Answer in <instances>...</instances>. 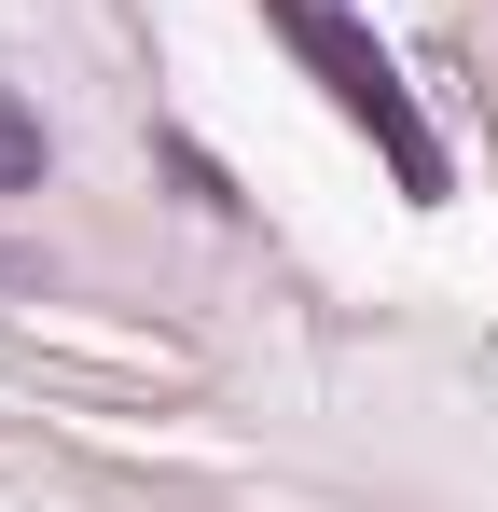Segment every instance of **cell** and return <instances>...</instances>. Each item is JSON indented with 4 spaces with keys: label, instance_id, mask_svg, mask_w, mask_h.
<instances>
[{
    "label": "cell",
    "instance_id": "obj_1",
    "mask_svg": "<svg viewBox=\"0 0 498 512\" xmlns=\"http://www.w3.org/2000/svg\"><path fill=\"white\" fill-rule=\"evenodd\" d=\"M263 28H277V42L332 84V111L388 153V180H402L415 208H443V194H457V167H443V139H429V111L402 97V70H388V42H374V28H346L332 0H263Z\"/></svg>",
    "mask_w": 498,
    "mask_h": 512
},
{
    "label": "cell",
    "instance_id": "obj_2",
    "mask_svg": "<svg viewBox=\"0 0 498 512\" xmlns=\"http://www.w3.org/2000/svg\"><path fill=\"white\" fill-rule=\"evenodd\" d=\"M28 180H42V111L0 84V194H28Z\"/></svg>",
    "mask_w": 498,
    "mask_h": 512
}]
</instances>
